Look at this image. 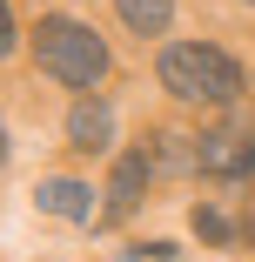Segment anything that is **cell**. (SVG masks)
Returning <instances> with one entry per match:
<instances>
[{
	"label": "cell",
	"instance_id": "7a4b0ae2",
	"mask_svg": "<svg viewBox=\"0 0 255 262\" xmlns=\"http://www.w3.org/2000/svg\"><path fill=\"white\" fill-rule=\"evenodd\" d=\"M34 61L61 88H94L108 74V47H101V34L81 27V20H40L34 27Z\"/></svg>",
	"mask_w": 255,
	"mask_h": 262
},
{
	"label": "cell",
	"instance_id": "ba28073f",
	"mask_svg": "<svg viewBox=\"0 0 255 262\" xmlns=\"http://www.w3.org/2000/svg\"><path fill=\"white\" fill-rule=\"evenodd\" d=\"M195 235H201V242H228L235 229H228V215H222V208H195Z\"/></svg>",
	"mask_w": 255,
	"mask_h": 262
},
{
	"label": "cell",
	"instance_id": "6da1fadb",
	"mask_svg": "<svg viewBox=\"0 0 255 262\" xmlns=\"http://www.w3.org/2000/svg\"><path fill=\"white\" fill-rule=\"evenodd\" d=\"M161 88L175 101H215V108H228V101H242L248 74H242L235 54H222L208 40H175V47H161Z\"/></svg>",
	"mask_w": 255,
	"mask_h": 262
},
{
	"label": "cell",
	"instance_id": "52a82bcc",
	"mask_svg": "<svg viewBox=\"0 0 255 262\" xmlns=\"http://www.w3.org/2000/svg\"><path fill=\"white\" fill-rule=\"evenodd\" d=\"M114 7L134 34H168V20H175V0H114Z\"/></svg>",
	"mask_w": 255,
	"mask_h": 262
},
{
	"label": "cell",
	"instance_id": "30bf717a",
	"mask_svg": "<svg viewBox=\"0 0 255 262\" xmlns=\"http://www.w3.org/2000/svg\"><path fill=\"white\" fill-rule=\"evenodd\" d=\"M0 162H7V135H0Z\"/></svg>",
	"mask_w": 255,
	"mask_h": 262
},
{
	"label": "cell",
	"instance_id": "5b68a950",
	"mask_svg": "<svg viewBox=\"0 0 255 262\" xmlns=\"http://www.w3.org/2000/svg\"><path fill=\"white\" fill-rule=\"evenodd\" d=\"M67 141L87 148V155H101V148L114 141V108H108V101H74V115H67Z\"/></svg>",
	"mask_w": 255,
	"mask_h": 262
},
{
	"label": "cell",
	"instance_id": "8992f818",
	"mask_svg": "<svg viewBox=\"0 0 255 262\" xmlns=\"http://www.w3.org/2000/svg\"><path fill=\"white\" fill-rule=\"evenodd\" d=\"M141 182H148V148L114 162V182H108V215H128V208L141 202Z\"/></svg>",
	"mask_w": 255,
	"mask_h": 262
},
{
	"label": "cell",
	"instance_id": "3957f363",
	"mask_svg": "<svg viewBox=\"0 0 255 262\" xmlns=\"http://www.w3.org/2000/svg\"><path fill=\"white\" fill-rule=\"evenodd\" d=\"M195 168L215 182H255V128H215L195 141Z\"/></svg>",
	"mask_w": 255,
	"mask_h": 262
},
{
	"label": "cell",
	"instance_id": "277c9868",
	"mask_svg": "<svg viewBox=\"0 0 255 262\" xmlns=\"http://www.w3.org/2000/svg\"><path fill=\"white\" fill-rule=\"evenodd\" d=\"M34 202H40V215H61V222H94V188L87 182H40L34 188Z\"/></svg>",
	"mask_w": 255,
	"mask_h": 262
},
{
	"label": "cell",
	"instance_id": "9c48e42d",
	"mask_svg": "<svg viewBox=\"0 0 255 262\" xmlns=\"http://www.w3.org/2000/svg\"><path fill=\"white\" fill-rule=\"evenodd\" d=\"M14 54V14H7V0H0V61Z\"/></svg>",
	"mask_w": 255,
	"mask_h": 262
}]
</instances>
